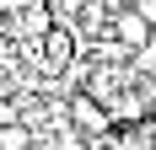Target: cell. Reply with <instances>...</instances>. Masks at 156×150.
<instances>
[{"instance_id": "2", "label": "cell", "mask_w": 156, "mask_h": 150, "mask_svg": "<svg viewBox=\"0 0 156 150\" xmlns=\"http://www.w3.org/2000/svg\"><path fill=\"white\" fill-rule=\"evenodd\" d=\"M108 38H119V43H124L129 54H135V48H145V43L156 38V27L145 22L140 11H135V5H119V11L108 16Z\"/></svg>"}, {"instance_id": "4", "label": "cell", "mask_w": 156, "mask_h": 150, "mask_svg": "<svg viewBox=\"0 0 156 150\" xmlns=\"http://www.w3.org/2000/svg\"><path fill=\"white\" fill-rule=\"evenodd\" d=\"M151 150H156V145H151Z\"/></svg>"}, {"instance_id": "1", "label": "cell", "mask_w": 156, "mask_h": 150, "mask_svg": "<svg viewBox=\"0 0 156 150\" xmlns=\"http://www.w3.org/2000/svg\"><path fill=\"white\" fill-rule=\"evenodd\" d=\"M65 118L76 123L86 139H102V134H113V118H108V107L97 102L92 91H76V97H65Z\"/></svg>"}, {"instance_id": "3", "label": "cell", "mask_w": 156, "mask_h": 150, "mask_svg": "<svg viewBox=\"0 0 156 150\" xmlns=\"http://www.w3.org/2000/svg\"><path fill=\"white\" fill-rule=\"evenodd\" d=\"M135 11H140L145 22H151V27H156V0H135Z\"/></svg>"}]
</instances>
